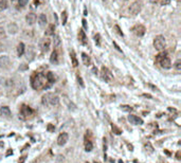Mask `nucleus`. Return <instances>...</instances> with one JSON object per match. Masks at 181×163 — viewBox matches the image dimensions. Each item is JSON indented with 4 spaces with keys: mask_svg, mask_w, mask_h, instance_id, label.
<instances>
[{
    "mask_svg": "<svg viewBox=\"0 0 181 163\" xmlns=\"http://www.w3.org/2000/svg\"><path fill=\"white\" fill-rule=\"evenodd\" d=\"M4 84H5V78H0V87H4Z\"/></svg>",
    "mask_w": 181,
    "mask_h": 163,
    "instance_id": "obj_38",
    "label": "nucleus"
},
{
    "mask_svg": "<svg viewBox=\"0 0 181 163\" xmlns=\"http://www.w3.org/2000/svg\"><path fill=\"white\" fill-rule=\"evenodd\" d=\"M9 7L7 0H0V10H7Z\"/></svg>",
    "mask_w": 181,
    "mask_h": 163,
    "instance_id": "obj_27",
    "label": "nucleus"
},
{
    "mask_svg": "<svg viewBox=\"0 0 181 163\" xmlns=\"http://www.w3.org/2000/svg\"><path fill=\"white\" fill-rule=\"evenodd\" d=\"M142 7H143V3H142V1H141V0H136V1H133L129 7L130 14L131 15H138L141 11H142Z\"/></svg>",
    "mask_w": 181,
    "mask_h": 163,
    "instance_id": "obj_4",
    "label": "nucleus"
},
{
    "mask_svg": "<svg viewBox=\"0 0 181 163\" xmlns=\"http://www.w3.org/2000/svg\"><path fill=\"white\" fill-rule=\"evenodd\" d=\"M18 31H19L18 26H17L15 22H11V23L7 25V32H9V34L14 35V34H16Z\"/></svg>",
    "mask_w": 181,
    "mask_h": 163,
    "instance_id": "obj_14",
    "label": "nucleus"
},
{
    "mask_svg": "<svg viewBox=\"0 0 181 163\" xmlns=\"http://www.w3.org/2000/svg\"><path fill=\"white\" fill-rule=\"evenodd\" d=\"M36 19H37V16L36 14H34V13H29V14H27L26 16V21L30 26H33L34 23L36 22Z\"/></svg>",
    "mask_w": 181,
    "mask_h": 163,
    "instance_id": "obj_13",
    "label": "nucleus"
},
{
    "mask_svg": "<svg viewBox=\"0 0 181 163\" xmlns=\"http://www.w3.org/2000/svg\"><path fill=\"white\" fill-rule=\"evenodd\" d=\"M174 67H175V69H176L177 71H180L181 70V60H180V59H177V60L175 62Z\"/></svg>",
    "mask_w": 181,
    "mask_h": 163,
    "instance_id": "obj_30",
    "label": "nucleus"
},
{
    "mask_svg": "<svg viewBox=\"0 0 181 163\" xmlns=\"http://www.w3.org/2000/svg\"><path fill=\"white\" fill-rule=\"evenodd\" d=\"M3 38H5V29L3 27L0 26V40L3 39Z\"/></svg>",
    "mask_w": 181,
    "mask_h": 163,
    "instance_id": "obj_31",
    "label": "nucleus"
},
{
    "mask_svg": "<svg viewBox=\"0 0 181 163\" xmlns=\"http://www.w3.org/2000/svg\"><path fill=\"white\" fill-rule=\"evenodd\" d=\"M154 47L158 51H162L165 48V38L162 35H158L154 39Z\"/></svg>",
    "mask_w": 181,
    "mask_h": 163,
    "instance_id": "obj_3",
    "label": "nucleus"
},
{
    "mask_svg": "<svg viewBox=\"0 0 181 163\" xmlns=\"http://www.w3.org/2000/svg\"><path fill=\"white\" fill-rule=\"evenodd\" d=\"M176 157H177V159H178V160H180V159H181V158H180V152H177V156H176Z\"/></svg>",
    "mask_w": 181,
    "mask_h": 163,
    "instance_id": "obj_46",
    "label": "nucleus"
},
{
    "mask_svg": "<svg viewBox=\"0 0 181 163\" xmlns=\"http://www.w3.org/2000/svg\"><path fill=\"white\" fill-rule=\"evenodd\" d=\"M94 40H95V44L97 46H100L101 44V35L100 34H95V36H94Z\"/></svg>",
    "mask_w": 181,
    "mask_h": 163,
    "instance_id": "obj_33",
    "label": "nucleus"
},
{
    "mask_svg": "<svg viewBox=\"0 0 181 163\" xmlns=\"http://www.w3.org/2000/svg\"><path fill=\"white\" fill-rule=\"evenodd\" d=\"M10 63H11V60H10V57L7 55L0 56V68L7 69L10 67Z\"/></svg>",
    "mask_w": 181,
    "mask_h": 163,
    "instance_id": "obj_10",
    "label": "nucleus"
},
{
    "mask_svg": "<svg viewBox=\"0 0 181 163\" xmlns=\"http://www.w3.org/2000/svg\"><path fill=\"white\" fill-rule=\"evenodd\" d=\"M59 46H60V38L58 35H55L54 36V48H58Z\"/></svg>",
    "mask_w": 181,
    "mask_h": 163,
    "instance_id": "obj_29",
    "label": "nucleus"
},
{
    "mask_svg": "<svg viewBox=\"0 0 181 163\" xmlns=\"http://www.w3.org/2000/svg\"><path fill=\"white\" fill-rule=\"evenodd\" d=\"M28 2H29V0H18V3L20 7H25V5H27Z\"/></svg>",
    "mask_w": 181,
    "mask_h": 163,
    "instance_id": "obj_35",
    "label": "nucleus"
},
{
    "mask_svg": "<svg viewBox=\"0 0 181 163\" xmlns=\"http://www.w3.org/2000/svg\"><path fill=\"white\" fill-rule=\"evenodd\" d=\"M48 23V19H47V16L46 14H40L39 17H38V25L40 28H44Z\"/></svg>",
    "mask_w": 181,
    "mask_h": 163,
    "instance_id": "obj_15",
    "label": "nucleus"
},
{
    "mask_svg": "<svg viewBox=\"0 0 181 163\" xmlns=\"http://www.w3.org/2000/svg\"><path fill=\"white\" fill-rule=\"evenodd\" d=\"M33 113V110L29 107V106H26V105H23L21 107V110H20V113H19V118L21 117V119L23 120H26L30 117V115H32Z\"/></svg>",
    "mask_w": 181,
    "mask_h": 163,
    "instance_id": "obj_5",
    "label": "nucleus"
},
{
    "mask_svg": "<svg viewBox=\"0 0 181 163\" xmlns=\"http://www.w3.org/2000/svg\"><path fill=\"white\" fill-rule=\"evenodd\" d=\"M68 140H69V135L67 133H62L57 138V144L59 146H63L68 142Z\"/></svg>",
    "mask_w": 181,
    "mask_h": 163,
    "instance_id": "obj_11",
    "label": "nucleus"
},
{
    "mask_svg": "<svg viewBox=\"0 0 181 163\" xmlns=\"http://www.w3.org/2000/svg\"><path fill=\"white\" fill-rule=\"evenodd\" d=\"M41 103H42V105H46V106H48V105L56 106V105L59 104V97L58 95H56V94L52 92L46 93L41 97Z\"/></svg>",
    "mask_w": 181,
    "mask_h": 163,
    "instance_id": "obj_2",
    "label": "nucleus"
},
{
    "mask_svg": "<svg viewBox=\"0 0 181 163\" xmlns=\"http://www.w3.org/2000/svg\"><path fill=\"white\" fill-rule=\"evenodd\" d=\"M86 34L85 32H84V30H80L78 31V40L81 41L82 44H86Z\"/></svg>",
    "mask_w": 181,
    "mask_h": 163,
    "instance_id": "obj_22",
    "label": "nucleus"
},
{
    "mask_svg": "<svg viewBox=\"0 0 181 163\" xmlns=\"http://www.w3.org/2000/svg\"><path fill=\"white\" fill-rule=\"evenodd\" d=\"M70 58H71V62H72V65H73V67H78V59H76V55H75V52H74V50H71V51H70Z\"/></svg>",
    "mask_w": 181,
    "mask_h": 163,
    "instance_id": "obj_20",
    "label": "nucleus"
},
{
    "mask_svg": "<svg viewBox=\"0 0 181 163\" xmlns=\"http://www.w3.org/2000/svg\"><path fill=\"white\" fill-rule=\"evenodd\" d=\"M25 52H26V46H25V44L23 42H19L18 46H17V54H18L19 57L23 55Z\"/></svg>",
    "mask_w": 181,
    "mask_h": 163,
    "instance_id": "obj_18",
    "label": "nucleus"
},
{
    "mask_svg": "<svg viewBox=\"0 0 181 163\" xmlns=\"http://www.w3.org/2000/svg\"><path fill=\"white\" fill-rule=\"evenodd\" d=\"M161 5H168L170 3V0H161Z\"/></svg>",
    "mask_w": 181,
    "mask_h": 163,
    "instance_id": "obj_37",
    "label": "nucleus"
},
{
    "mask_svg": "<svg viewBox=\"0 0 181 163\" xmlns=\"http://www.w3.org/2000/svg\"><path fill=\"white\" fill-rule=\"evenodd\" d=\"M54 31H55V26L54 25H49L48 29L46 30V35L47 36H52V35H54Z\"/></svg>",
    "mask_w": 181,
    "mask_h": 163,
    "instance_id": "obj_24",
    "label": "nucleus"
},
{
    "mask_svg": "<svg viewBox=\"0 0 181 163\" xmlns=\"http://www.w3.org/2000/svg\"><path fill=\"white\" fill-rule=\"evenodd\" d=\"M50 62H51L52 64L58 63V53H57L56 50H54V51L52 52L51 56H50Z\"/></svg>",
    "mask_w": 181,
    "mask_h": 163,
    "instance_id": "obj_19",
    "label": "nucleus"
},
{
    "mask_svg": "<svg viewBox=\"0 0 181 163\" xmlns=\"http://www.w3.org/2000/svg\"><path fill=\"white\" fill-rule=\"evenodd\" d=\"M158 62L160 63V65H161V67H162L163 69H170V67H172L170 59L167 57V55L161 57V58H160Z\"/></svg>",
    "mask_w": 181,
    "mask_h": 163,
    "instance_id": "obj_9",
    "label": "nucleus"
},
{
    "mask_svg": "<svg viewBox=\"0 0 181 163\" xmlns=\"http://www.w3.org/2000/svg\"><path fill=\"white\" fill-rule=\"evenodd\" d=\"M121 109L124 111H131L133 110V108L130 107V106H128V105H122L121 106Z\"/></svg>",
    "mask_w": 181,
    "mask_h": 163,
    "instance_id": "obj_34",
    "label": "nucleus"
},
{
    "mask_svg": "<svg viewBox=\"0 0 181 163\" xmlns=\"http://www.w3.org/2000/svg\"><path fill=\"white\" fill-rule=\"evenodd\" d=\"M113 28H115V32H117V33L119 34V35H120V36H124V34H123V32L122 31H121V29H120V27L118 26V25H115V27H113Z\"/></svg>",
    "mask_w": 181,
    "mask_h": 163,
    "instance_id": "obj_32",
    "label": "nucleus"
},
{
    "mask_svg": "<svg viewBox=\"0 0 181 163\" xmlns=\"http://www.w3.org/2000/svg\"><path fill=\"white\" fill-rule=\"evenodd\" d=\"M102 78L105 82H111L113 80V75L106 67H102Z\"/></svg>",
    "mask_w": 181,
    "mask_h": 163,
    "instance_id": "obj_7",
    "label": "nucleus"
},
{
    "mask_svg": "<svg viewBox=\"0 0 181 163\" xmlns=\"http://www.w3.org/2000/svg\"><path fill=\"white\" fill-rule=\"evenodd\" d=\"M64 162V156H57L56 158V163H63Z\"/></svg>",
    "mask_w": 181,
    "mask_h": 163,
    "instance_id": "obj_36",
    "label": "nucleus"
},
{
    "mask_svg": "<svg viewBox=\"0 0 181 163\" xmlns=\"http://www.w3.org/2000/svg\"><path fill=\"white\" fill-rule=\"evenodd\" d=\"M148 87H151V88H152V90H154V91H157V90H158V88H157L156 86L152 85V84H148Z\"/></svg>",
    "mask_w": 181,
    "mask_h": 163,
    "instance_id": "obj_42",
    "label": "nucleus"
},
{
    "mask_svg": "<svg viewBox=\"0 0 181 163\" xmlns=\"http://www.w3.org/2000/svg\"><path fill=\"white\" fill-rule=\"evenodd\" d=\"M47 78L42 73H35L31 78V86L35 90H40L42 88H46L47 84Z\"/></svg>",
    "mask_w": 181,
    "mask_h": 163,
    "instance_id": "obj_1",
    "label": "nucleus"
},
{
    "mask_svg": "<svg viewBox=\"0 0 181 163\" xmlns=\"http://www.w3.org/2000/svg\"><path fill=\"white\" fill-rule=\"evenodd\" d=\"M50 46H51V40L49 38H42L39 41V47H40L42 52H48L49 49H50Z\"/></svg>",
    "mask_w": 181,
    "mask_h": 163,
    "instance_id": "obj_8",
    "label": "nucleus"
},
{
    "mask_svg": "<svg viewBox=\"0 0 181 163\" xmlns=\"http://www.w3.org/2000/svg\"><path fill=\"white\" fill-rule=\"evenodd\" d=\"M26 158H27L26 156H23V157H22V159L19 160V163H23V162H25V161H26Z\"/></svg>",
    "mask_w": 181,
    "mask_h": 163,
    "instance_id": "obj_43",
    "label": "nucleus"
},
{
    "mask_svg": "<svg viewBox=\"0 0 181 163\" xmlns=\"http://www.w3.org/2000/svg\"><path fill=\"white\" fill-rule=\"evenodd\" d=\"M78 84H81L82 87H85V85H84V83H83V80H82L81 76H78Z\"/></svg>",
    "mask_w": 181,
    "mask_h": 163,
    "instance_id": "obj_41",
    "label": "nucleus"
},
{
    "mask_svg": "<svg viewBox=\"0 0 181 163\" xmlns=\"http://www.w3.org/2000/svg\"><path fill=\"white\" fill-rule=\"evenodd\" d=\"M82 22H83V27H84V29L85 30L88 29V26H87V20H86V19H83Z\"/></svg>",
    "mask_w": 181,
    "mask_h": 163,
    "instance_id": "obj_39",
    "label": "nucleus"
},
{
    "mask_svg": "<svg viewBox=\"0 0 181 163\" xmlns=\"http://www.w3.org/2000/svg\"><path fill=\"white\" fill-rule=\"evenodd\" d=\"M35 56V50H34L33 47H29V49L27 50L26 52V57L28 60H32Z\"/></svg>",
    "mask_w": 181,
    "mask_h": 163,
    "instance_id": "obj_16",
    "label": "nucleus"
},
{
    "mask_svg": "<svg viewBox=\"0 0 181 163\" xmlns=\"http://www.w3.org/2000/svg\"><path fill=\"white\" fill-rule=\"evenodd\" d=\"M94 163H97V162H94Z\"/></svg>",
    "mask_w": 181,
    "mask_h": 163,
    "instance_id": "obj_49",
    "label": "nucleus"
},
{
    "mask_svg": "<svg viewBox=\"0 0 181 163\" xmlns=\"http://www.w3.org/2000/svg\"><path fill=\"white\" fill-rule=\"evenodd\" d=\"M131 31H133V33L135 34V35L141 37L145 34L146 29H145V27L143 26V25H137V26H135L133 29H131Z\"/></svg>",
    "mask_w": 181,
    "mask_h": 163,
    "instance_id": "obj_6",
    "label": "nucleus"
},
{
    "mask_svg": "<svg viewBox=\"0 0 181 163\" xmlns=\"http://www.w3.org/2000/svg\"><path fill=\"white\" fill-rule=\"evenodd\" d=\"M82 59H83V63L85 64L86 66H90V65H91V58H90V56L87 55L86 53H83V54H82Z\"/></svg>",
    "mask_w": 181,
    "mask_h": 163,
    "instance_id": "obj_21",
    "label": "nucleus"
},
{
    "mask_svg": "<svg viewBox=\"0 0 181 163\" xmlns=\"http://www.w3.org/2000/svg\"><path fill=\"white\" fill-rule=\"evenodd\" d=\"M44 76L47 78V82L50 83V84H53V83L55 82V76H54V74L52 73V72H48Z\"/></svg>",
    "mask_w": 181,
    "mask_h": 163,
    "instance_id": "obj_25",
    "label": "nucleus"
},
{
    "mask_svg": "<svg viewBox=\"0 0 181 163\" xmlns=\"http://www.w3.org/2000/svg\"><path fill=\"white\" fill-rule=\"evenodd\" d=\"M143 96H145V97H148V99H152V95H149V94H143Z\"/></svg>",
    "mask_w": 181,
    "mask_h": 163,
    "instance_id": "obj_47",
    "label": "nucleus"
},
{
    "mask_svg": "<svg viewBox=\"0 0 181 163\" xmlns=\"http://www.w3.org/2000/svg\"><path fill=\"white\" fill-rule=\"evenodd\" d=\"M0 113H1V115L5 117V118H9V117H11V109L7 106H2L0 108Z\"/></svg>",
    "mask_w": 181,
    "mask_h": 163,
    "instance_id": "obj_17",
    "label": "nucleus"
},
{
    "mask_svg": "<svg viewBox=\"0 0 181 163\" xmlns=\"http://www.w3.org/2000/svg\"><path fill=\"white\" fill-rule=\"evenodd\" d=\"M86 163H89V162H86Z\"/></svg>",
    "mask_w": 181,
    "mask_h": 163,
    "instance_id": "obj_50",
    "label": "nucleus"
},
{
    "mask_svg": "<svg viewBox=\"0 0 181 163\" xmlns=\"http://www.w3.org/2000/svg\"><path fill=\"white\" fill-rule=\"evenodd\" d=\"M93 148V145H92V142L90 140H86L85 141V149L86 152H91Z\"/></svg>",
    "mask_w": 181,
    "mask_h": 163,
    "instance_id": "obj_26",
    "label": "nucleus"
},
{
    "mask_svg": "<svg viewBox=\"0 0 181 163\" xmlns=\"http://www.w3.org/2000/svg\"><path fill=\"white\" fill-rule=\"evenodd\" d=\"M4 88L7 89V90H12L14 88V81L9 78V80H5V84H4Z\"/></svg>",
    "mask_w": 181,
    "mask_h": 163,
    "instance_id": "obj_23",
    "label": "nucleus"
},
{
    "mask_svg": "<svg viewBox=\"0 0 181 163\" xmlns=\"http://www.w3.org/2000/svg\"><path fill=\"white\" fill-rule=\"evenodd\" d=\"M128 121H129L131 124H133V125H142V124H143V120H142V119L133 115H128Z\"/></svg>",
    "mask_w": 181,
    "mask_h": 163,
    "instance_id": "obj_12",
    "label": "nucleus"
},
{
    "mask_svg": "<svg viewBox=\"0 0 181 163\" xmlns=\"http://www.w3.org/2000/svg\"><path fill=\"white\" fill-rule=\"evenodd\" d=\"M158 1H159V0H149V2H151V3H157Z\"/></svg>",
    "mask_w": 181,
    "mask_h": 163,
    "instance_id": "obj_45",
    "label": "nucleus"
},
{
    "mask_svg": "<svg viewBox=\"0 0 181 163\" xmlns=\"http://www.w3.org/2000/svg\"><path fill=\"white\" fill-rule=\"evenodd\" d=\"M92 71H93V72H94V74H96V73H97V69H96V68H93V69H92Z\"/></svg>",
    "mask_w": 181,
    "mask_h": 163,
    "instance_id": "obj_48",
    "label": "nucleus"
},
{
    "mask_svg": "<svg viewBox=\"0 0 181 163\" xmlns=\"http://www.w3.org/2000/svg\"><path fill=\"white\" fill-rule=\"evenodd\" d=\"M146 147L149 148V149H148V152H152V145H151V143H146V144H145V148Z\"/></svg>",
    "mask_w": 181,
    "mask_h": 163,
    "instance_id": "obj_40",
    "label": "nucleus"
},
{
    "mask_svg": "<svg viewBox=\"0 0 181 163\" xmlns=\"http://www.w3.org/2000/svg\"><path fill=\"white\" fill-rule=\"evenodd\" d=\"M113 44H115V48H117V50H119V51H121V52H122V50H121V49L119 48V46H118V44H115V42H113Z\"/></svg>",
    "mask_w": 181,
    "mask_h": 163,
    "instance_id": "obj_44",
    "label": "nucleus"
},
{
    "mask_svg": "<svg viewBox=\"0 0 181 163\" xmlns=\"http://www.w3.org/2000/svg\"><path fill=\"white\" fill-rule=\"evenodd\" d=\"M67 18H68V14H67L66 11H64L62 13V23H63V26H65L67 23Z\"/></svg>",
    "mask_w": 181,
    "mask_h": 163,
    "instance_id": "obj_28",
    "label": "nucleus"
}]
</instances>
